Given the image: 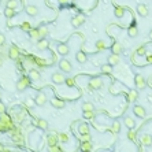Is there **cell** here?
<instances>
[{
    "mask_svg": "<svg viewBox=\"0 0 152 152\" xmlns=\"http://www.w3.org/2000/svg\"><path fill=\"white\" fill-rule=\"evenodd\" d=\"M123 125L127 129H133L134 126H136V121H134V118H132V116H125L123 118Z\"/></svg>",
    "mask_w": 152,
    "mask_h": 152,
    "instance_id": "cell-16",
    "label": "cell"
},
{
    "mask_svg": "<svg viewBox=\"0 0 152 152\" xmlns=\"http://www.w3.org/2000/svg\"><path fill=\"white\" fill-rule=\"evenodd\" d=\"M136 54L137 55H140V56H143V55H145L147 54V48H145V47H139V48H137V51H136Z\"/></svg>",
    "mask_w": 152,
    "mask_h": 152,
    "instance_id": "cell-40",
    "label": "cell"
},
{
    "mask_svg": "<svg viewBox=\"0 0 152 152\" xmlns=\"http://www.w3.org/2000/svg\"><path fill=\"white\" fill-rule=\"evenodd\" d=\"M0 122H1V123H6L7 126H8L10 123H11L10 118H8L7 115H6V112H4V114H0Z\"/></svg>",
    "mask_w": 152,
    "mask_h": 152,
    "instance_id": "cell-38",
    "label": "cell"
},
{
    "mask_svg": "<svg viewBox=\"0 0 152 152\" xmlns=\"http://www.w3.org/2000/svg\"><path fill=\"white\" fill-rule=\"evenodd\" d=\"M36 126L40 127L41 130H47L48 129V122L43 119V118H39V119H36Z\"/></svg>",
    "mask_w": 152,
    "mask_h": 152,
    "instance_id": "cell-21",
    "label": "cell"
},
{
    "mask_svg": "<svg viewBox=\"0 0 152 152\" xmlns=\"http://www.w3.org/2000/svg\"><path fill=\"white\" fill-rule=\"evenodd\" d=\"M78 133L81 134V137L89 136V126H88V123H80V126H78Z\"/></svg>",
    "mask_w": 152,
    "mask_h": 152,
    "instance_id": "cell-13",
    "label": "cell"
},
{
    "mask_svg": "<svg viewBox=\"0 0 152 152\" xmlns=\"http://www.w3.org/2000/svg\"><path fill=\"white\" fill-rule=\"evenodd\" d=\"M51 80L54 81V84H64V82H66V77H64L63 73L56 71L51 76Z\"/></svg>",
    "mask_w": 152,
    "mask_h": 152,
    "instance_id": "cell-4",
    "label": "cell"
},
{
    "mask_svg": "<svg viewBox=\"0 0 152 152\" xmlns=\"http://www.w3.org/2000/svg\"><path fill=\"white\" fill-rule=\"evenodd\" d=\"M51 106H52L54 108H58V110H60V108H64L66 103H64L63 100H60V99H52V100H51Z\"/></svg>",
    "mask_w": 152,
    "mask_h": 152,
    "instance_id": "cell-15",
    "label": "cell"
},
{
    "mask_svg": "<svg viewBox=\"0 0 152 152\" xmlns=\"http://www.w3.org/2000/svg\"><path fill=\"white\" fill-rule=\"evenodd\" d=\"M123 14H125V8H123V7H115V10H114V15H115L116 18H122Z\"/></svg>",
    "mask_w": 152,
    "mask_h": 152,
    "instance_id": "cell-32",
    "label": "cell"
},
{
    "mask_svg": "<svg viewBox=\"0 0 152 152\" xmlns=\"http://www.w3.org/2000/svg\"><path fill=\"white\" fill-rule=\"evenodd\" d=\"M34 102H36V106L43 107L47 103V95H45V92H39L36 95V97H34Z\"/></svg>",
    "mask_w": 152,
    "mask_h": 152,
    "instance_id": "cell-5",
    "label": "cell"
},
{
    "mask_svg": "<svg viewBox=\"0 0 152 152\" xmlns=\"http://www.w3.org/2000/svg\"><path fill=\"white\" fill-rule=\"evenodd\" d=\"M4 17L6 18H13V17H15V10L11 8V7H6L4 8Z\"/></svg>",
    "mask_w": 152,
    "mask_h": 152,
    "instance_id": "cell-28",
    "label": "cell"
},
{
    "mask_svg": "<svg viewBox=\"0 0 152 152\" xmlns=\"http://www.w3.org/2000/svg\"><path fill=\"white\" fill-rule=\"evenodd\" d=\"M29 77H30L32 81H39V80H40V73L33 69V70H30V71H29Z\"/></svg>",
    "mask_w": 152,
    "mask_h": 152,
    "instance_id": "cell-29",
    "label": "cell"
},
{
    "mask_svg": "<svg viewBox=\"0 0 152 152\" xmlns=\"http://www.w3.org/2000/svg\"><path fill=\"white\" fill-rule=\"evenodd\" d=\"M137 99H139V92L137 90H130L129 93H127V96H126V100L129 103H134Z\"/></svg>",
    "mask_w": 152,
    "mask_h": 152,
    "instance_id": "cell-19",
    "label": "cell"
},
{
    "mask_svg": "<svg viewBox=\"0 0 152 152\" xmlns=\"http://www.w3.org/2000/svg\"><path fill=\"white\" fill-rule=\"evenodd\" d=\"M127 34H129L130 37L139 36V29H137V26H130L129 29H127Z\"/></svg>",
    "mask_w": 152,
    "mask_h": 152,
    "instance_id": "cell-30",
    "label": "cell"
},
{
    "mask_svg": "<svg viewBox=\"0 0 152 152\" xmlns=\"http://www.w3.org/2000/svg\"><path fill=\"white\" fill-rule=\"evenodd\" d=\"M58 134H55V133H49L48 136H47V143H48V147H54V145H56L58 144Z\"/></svg>",
    "mask_w": 152,
    "mask_h": 152,
    "instance_id": "cell-10",
    "label": "cell"
},
{
    "mask_svg": "<svg viewBox=\"0 0 152 152\" xmlns=\"http://www.w3.org/2000/svg\"><path fill=\"white\" fill-rule=\"evenodd\" d=\"M19 54H21V51H19V48L17 47V45H11L8 49V56L10 59H14V60H17V59L19 58Z\"/></svg>",
    "mask_w": 152,
    "mask_h": 152,
    "instance_id": "cell-8",
    "label": "cell"
},
{
    "mask_svg": "<svg viewBox=\"0 0 152 152\" xmlns=\"http://www.w3.org/2000/svg\"><path fill=\"white\" fill-rule=\"evenodd\" d=\"M149 39H151V40H152V30L149 32Z\"/></svg>",
    "mask_w": 152,
    "mask_h": 152,
    "instance_id": "cell-48",
    "label": "cell"
},
{
    "mask_svg": "<svg viewBox=\"0 0 152 152\" xmlns=\"http://www.w3.org/2000/svg\"><path fill=\"white\" fill-rule=\"evenodd\" d=\"M21 29H22L23 32H29L32 29V25L29 22H23L22 25H21Z\"/></svg>",
    "mask_w": 152,
    "mask_h": 152,
    "instance_id": "cell-42",
    "label": "cell"
},
{
    "mask_svg": "<svg viewBox=\"0 0 152 152\" xmlns=\"http://www.w3.org/2000/svg\"><path fill=\"white\" fill-rule=\"evenodd\" d=\"M39 33H40L41 39H45V37L48 36V27L45 26V25H43V26L39 27Z\"/></svg>",
    "mask_w": 152,
    "mask_h": 152,
    "instance_id": "cell-33",
    "label": "cell"
},
{
    "mask_svg": "<svg viewBox=\"0 0 152 152\" xmlns=\"http://www.w3.org/2000/svg\"><path fill=\"white\" fill-rule=\"evenodd\" d=\"M95 115H96V112L93 111H84V118L85 119H93Z\"/></svg>",
    "mask_w": 152,
    "mask_h": 152,
    "instance_id": "cell-39",
    "label": "cell"
},
{
    "mask_svg": "<svg viewBox=\"0 0 152 152\" xmlns=\"http://www.w3.org/2000/svg\"><path fill=\"white\" fill-rule=\"evenodd\" d=\"M111 52L112 54H116V55H121L123 52V47H122L121 43H114L111 47Z\"/></svg>",
    "mask_w": 152,
    "mask_h": 152,
    "instance_id": "cell-18",
    "label": "cell"
},
{
    "mask_svg": "<svg viewBox=\"0 0 152 152\" xmlns=\"http://www.w3.org/2000/svg\"><path fill=\"white\" fill-rule=\"evenodd\" d=\"M136 139H137V133H136L133 129H129V132H127V140L136 141Z\"/></svg>",
    "mask_w": 152,
    "mask_h": 152,
    "instance_id": "cell-37",
    "label": "cell"
},
{
    "mask_svg": "<svg viewBox=\"0 0 152 152\" xmlns=\"http://www.w3.org/2000/svg\"><path fill=\"white\" fill-rule=\"evenodd\" d=\"M107 47H108V45H107V41L103 40V39H102V40H97V41H96V48H97L99 51H103V49H106Z\"/></svg>",
    "mask_w": 152,
    "mask_h": 152,
    "instance_id": "cell-27",
    "label": "cell"
},
{
    "mask_svg": "<svg viewBox=\"0 0 152 152\" xmlns=\"http://www.w3.org/2000/svg\"><path fill=\"white\" fill-rule=\"evenodd\" d=\"M56 49H58V52L62 55V56H66V55H69V52H70V47L67 44H58Z\"/></svg>",
    "mask_w": 152,
    "mask_h": 152,
    "instance_id": "cell-12",
    "label": "cell"
},
{
    "mask_svg": "<svg viewBox=\"0 0 152 152\" xmlns=\"http://www.w3.org/2000/svg\"><path fill=\"white\" fill-rule=\"evenodd\" d=\"M19 6L22 7V3H21L19 0H8V1H7V7H11V8H14V10H17Z\"/></svg>",
    "mask_w": 152,
    "mask_h": 152,
    "instance_id": "cell-26",
    "label": "cell"
},
{
    "mask_svg": "<svg viewBox=\"0 0 152 152\" xmlns=\"http://www.w3.org/2000/svg\"><path fill=\"white\" fill-rule=\"evenodd\" d=\"M0 99H1V95H0Z\"/></svg>",
    "mask_w": 152,
    "mask_h": 152,
    "instance_id": "cell-50",
    "label": "cell"
},
{
    "mask_svg": "<svg viewBox=\"0 0 152 152\" xmlns=\"http://www.w3.org/2000/svg\"><path fill=\"white\" fill-rule=\"evenodd\" d=\"M133 112L136 116H139V118H145L147 115V112H145V108L143 106H139V104H136L133 107Z\"/></svg>",
    "mask_w": 152,
    "mask_h": 152,
    "instance_id": "cell-9",
    "label": "cell"
},
{
    "mask_svg": "<svg viewBox=\"0 0 152 152\" xmlns=\"http://www.w3.org/2000/svg\"><path fill=\"white\" fill-rule=\"evenodd\" d=\"M25 11H26L27 15H30V17H36V15H39V8H37L36 6H26V8H25Z\"/></svg>",
    "mask_w": 152,
    "mask_h": 152,
    "instance_id": "cell-17",
    "label": "cell"
},
{
    "mask_svg": "<svg viewBox=\"0 0 152 152\" xmlns=\"http://www.w3.org/2000/svg\"><path fill=\"white\" fill-rule=\"evenodd\" d=\"M30 77H22V78H19L18 81H17V84H15V88H17V90H19V92H22V90H25L26 88H29V85H30Z\"/></svg>",
    "mask_w": 152,
    "mask_h": 152,
    "instance_id": "cell-1",
    "label": "cell"
},
{
    "mask_svg": "<svg viewBox=\"0 0 152 152\" xmlns=\"http://www.w3.org/2000/svg\"><path fill=\"white\" fill-rule=\"evenodd\" d=\"M76 59H77V62H80V63H86V60H88L84 51H78L76 54Z\"/></svg>",
    "mask_w": 152,
    "mask_h": 152,
    "instance_id": "cell-22",
    "label": "cell"
},
{
    "mask_svg": "<svg viewBox=\"0 0 152 152\" xmlns=\"http://www.w3.org/2000/svg\"><path fill=\"white\" fill-rule=\"evenodd\" d=\"M111 71H112V66L110 64V63L102 66V73H103V74H111Z\"/></svg>",
    "mask_w": 152,
    "mask_h": 152,
    "instance_id": "cell-34",
    "label": "cell"
},
{
    "mask_svg": "<svg viewBox=\"0 0 152 152\" xmlns=\"http://www.w3.org/2000/svg\"><path fill=\"white\" fill-rule=\"evenodd\" d=\"M111 132L114 134H116V133H119L121 132V123L118 121H115V122H112V125H111Z\"/></svg>",
    "mask_w": 152,
    "mask_h": 152,
    "instance_id": "cell-31",
    "label": "cell"
},
{
    "mask_svg": "<svg viewBox=\"0 0 152 152\" xmlns=\"http://www.w3.org/2000/svg\"><path fill=\"white\" fill-rule=\"evenodd\" d=\"M4 112H6V106L0 102V114H4Z\"/></svg>",
    "mask_w": 152,
    "mask_h": 152,
    "instance_id": "cell-44",
    "label": "cell"
},
{
    "mask_svg": "<svg viewBox=\"0 0 152 152\" xmlns=\"http://www.w3.org/2000/svg\"><path fill=\"white\" fill-rule=\"evenodd\" d=\"M66 82H67V85H69V86L74 85V81H73V80H66Z\"/></svg>",
    "mask_w": 152,
    "mask_h": 152,
    "instance_id": "cell-46",
    "label": "cell"
},
{
    "mask_svg": "<svg viewBox=\"0 0 152 152\" xmlns=\"http://www.w3.org/2000/svg\"><path fill=\"white\" fill-rule=\"evenodd\" d=\"M108 63H110L111 66L118 64V63H119V55H116V54L110 55V56H108Z\"/></svg>",
    "mask_w": 152,
    "mask_h": 152,
    "instance_id": "cell-25",
    "label": "cell"
},
{
    "mask_svg": "<svg viewBox=\"0 0 152 152\" xmlns=\"http://www.w3.org/2000/svg\"><path fill=\"white\" fill-rule=\"evenodd\" d=\"M58 3H59V4H62V6H64V4L69 3V0H58Z\"/></svg>",
    "mask_w": 152,
    "mask_h": 152,
    "instance_id": "cell-45",
    "label": "cell"
},
{
    "mask_svg": "<svg viewBox=\"0 0 152 152\" xmlns=\"http://www.w3.org/2000/svg\"><path fill=\"white\" fill-rule=\"evenodd\" d=\"M29 34H30V39L33 41H39L41 39L40 33H39V29H30L29 30Z\"/></svg>",
    "mask_w": 152,
    "mask_h": 152,
    "instance_id": "cell-23",
    "label": "cell"
},
{
    "mask_svg": "<svg viewBox=\"0 0 152 152\" xmlns=\"http://www.w3.org/2000/svg\"><path fill=\"white\" fill-rule=\"evenodd\" d=\"M25 106L27 108H33L36 106V102H34V99H30V97H26L25 99Z\"/></svg>",
    "mask_w": 152,
    "mask_h": 152,
    "instance_id": "cell-35",
    "label": "cell"
},
{
    "mask_svg": "<svg viewBox=\"0 0 152 152\" xmlns=\"http://www.w3.org/2000/svg\"><path fill=\"white\" fill-rule=\"evenodd\" d=\"M88 85H89L90 89L97 90L103 86V80H102L100 77H92V78L89 80V84H88Z\"/></svg>",
    "mask_w": 152,
    "mask_h": 152,
    "instance_id": "cell-2",
    "label": "cell"
},
{
    "mask_svg": "<svg viewBox=\"0 0 152 152\" xmlns=\"http://www.w3.org/2000/svg\"><path fill=\"white\" fill-rule=\"evenodd\" d=\"M140 141H141V144L145 145V147H151V145H152V136H151V134H147V133L143 134Z\"/></svg>",
    "mask_w": 152,
    "mask_h": 152,
    "instance_id": "cell-14",
    "label": "cell"
},
{
    "mask_svg": "<svg viewBox=\"0 0 152 152\" xmlns=\"http://www.w3.org/2000/svg\"><path fill=\"white\" fill-rule=\"evenodd\" d=\"M85 15L84 14H78V15H76V17H73L71 18V25L74 27H78L81 26V25H84L85 23Z\"/></svg>",
    "mask_w": 152,
    "mask_h": 152,
    "instance_id": "cell-3",
    "label": "cell"
},
{
    "mask_svg": "<svg viewBox=\"0 0 152 152\" xmlns=\"http://www.w3.org/2000/svg\"><path fill=\"white\" fill-rule=\"evenodd\" d=\"M81 151H92V144H90L89 140H84L80 145Z\"/></svg>",
    "mask_w": 152,
    "mask_h": 152,
    "instance_id": "cell-24",
    "label": "cell"
},
{
    "mask_svg": "<svg viewBox=\"0 0 152 152\" xmlns=\"http://www.w3.org/2000/svg\"><path fill=\"white\" fill-rule=\"evenodd\" d=\"M58 137H59V140H60L62 143H67V141H69V136H67L66 133H59Z\"/></svg>",
    "mask_w": 152,
    "mask_h": 152,
    "instance_id": "cell-41",
    "label": "cell"
},
{
    "mask_svg": "<svg viewBox=\"0 0 152 152\" xmlns=\"http://www.w3.org/2000/svg\"><path fill=\"white\" fill-rule=\"evenodd\" d=\"M147 62L148 63H152V55H148V56H147Z\"/></svg>",
    "mask_w": 152,
    "mask_h": 152,
    "instance_id": "cell-47",
    "label": "cell"
},
{
    "mask_svg": "<svg viewBox=\"0 0 152 152\" xmlns=\"http://www.w3.org/2000/svg\"><path fill=\"white\" fill-rule=\"evenodd\" d=\"M4 43H6V36L3 34V33H0V47L4 44Z\"/></svg>",
    "mask_w": 152,
    "mask_h": 152,
    "instance_id": "cell-43",
    "label": "cell"
},
{
    "mask_svg": "<svg viewBox=\"0 0 152 152\" xmlns=\"http://www.w3.org/2000/svg\"><path fill=\"white\" fill-rule=\"evenodd\" d=\"M134 84H136V88L137 89H144L147 86V82H145V78H144L141 74H137L134 77Z\"/></svg>",
    "mask_w": 152,
    "mask_h": 152,
    "instance_id": "cell-6",
    "label": "cell"
},
{
    "mask_svg": "<svg viewBox=\"0 0 152 152\" xmlns=\"http://www.w3.org/2000/svg\"><path fill=\"white\" fill-rule=\"evenodd\" d=\"M48 45H49V41L47 39H40L36 44V49L37 51H44V49L48 48Z\"/></svg>",
    "mask_w": 152,
    "mask_h": 152,
    "instance_id": "cell-11",
    "label": "cell"
},
{
    "mask_svg": "<svg viewBox=\"0 0 152 152\" xmlns=\"http://www.w3.org/2000/svg\"><path fill=\"white\" fill-rule=\"evenodd\" d=\"M1 64H3V60H1V58H0V66H1Z\"/></svg>",
    "mask_w": 152,
    "mask_h": 152,
    "instance_id": "cell-49",
    "label": "cell"
},
{
    "mask_svg": "<svg viewBox=\"0 0 152 152\" xmlns=\"http://www.w3.org/2000/svg\"><path fill=\"white\" fill-rule=\"evenodd\" d=\"M59 64V69L62 70V71H64V73H70L73 70V67H71V63L69 62L67 59H62L60 62L58 63Z\"/></svg>",
    "mask_w": 152,
    "mask_h": 152,
    "instance_id": "cell-7",
    "label": "cell"
},
{
    "mask_svg": "<svg viewBox=\"0 0 152 152\" xmlns=\"http://www.w3.org/2000/svg\"><path fill=\"white\" fill-rule=\"evenodd\" d=\"M137 13H139L140 17H147V15H148V8H147V6L143 4V3L137 4Z\"/></svg>",
    "mask_w": 152,
    "mask_h": 152,
    "instance_id": "cell-20",
    "label": "cell"
},
{
    "mask_svg": "<svg viewBox=\"0 0 152 152\" xmlns=\"http://www.w3.org/2000/svg\"><path fill=\"white\" fill-rule=\"evenodd\" d=\"M82 110L84 111H95V106L92 103H89V102H86V103L82 104Z\"/></svg>",
    "mask_w": 152,
    "mask_h": 152,
    "instance_id": "cell-36",
    "label": "cell"
}]
</instances>
